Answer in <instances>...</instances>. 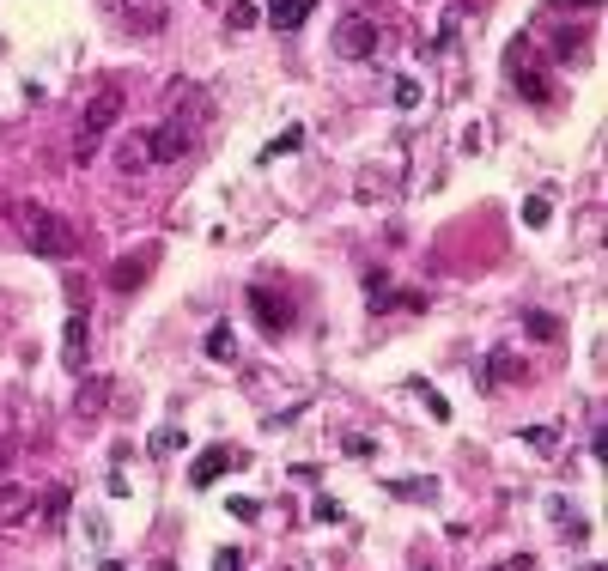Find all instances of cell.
<instances>
[{
  "label": "cell",
  "instance_id": "33",
  "mask_svg": "<svg viewBox=\"0 0 608 571\" xmlns=\"http://www.w3.org/2000/svg\"><path fill=\"white\" fill-rule=\"evenodd\" d=\"M560 7H596V0H560Z\"/></svg>",
  "mask_w": 608,
  "mask_h": 571
},
{
  "label": "cell",
  "instance_id": "7",
  "mask_svg": "<svg viewBox=\"0 0 608 571\" xmlns=\"http://www.w3.org/2000/svg\"><path fill=\"white\" fill-rule=\"evenodd\" d=\"M116 116H122V92H98V98L86 104V116H80V134H92V140H98Z\"/></svg>",
  "mask_w": 608,
  "mask_h": 571
},
{
  "label": "cell",
  "instance_id": "32",
  "mask_svg": "<svg viewBox=\"0 0 608 571\" xmlns=\"http://www.w3.org/2000/svg\"><path fill=\"white\" fill-rule=\"evenodd\" d=\"M98 571H128V565H122V559H104V565H98Z\"/></svg>",
  "mask_w": 608,
  "mask_h": 571
},
{
  "label": "cell",
  "instance_id": "6",
  "mask_svg": "<svg viewBox=\"0 0 608 571\" xmlns=\"http://www.w3.org/2000/svg\"><path fill=\"white\" fill-rule=\"evenodd\" d=\"M152 140V165H177V158L189 152V128L183 122H165L159 134H146Z\"/></svg>",
  "mask_w": 608,
  "mask_h": 571
},
{
  "label": "cell",
  "instance_id": "2",
  "mask_svg": "<svg viewBox=\"0 0 608 571\" xmlns=\"http://www.w3.org/2000/svg\"><path fill=\"white\" fill-rule=\"evenodd\" d=\"M335 55H341V61H371V55H377V25H371L365 13H347V19L335 25Z\"/></svg>",
  "mask_w": 608,
  "mask_h": 571
},
{
  "label": "cell",
  "instance_id": "12",
  "mask_svg": "<svg viewBox=\"0 0 608 571\" xmlns=\"http://www.w3.org/2000/svg\"><path fill=\"white\" fill-rule=\"evenodd\" d=\"M31 505H37V499H31V486H13V480L0 486V523H25Z\"/></svg>",
  "mask_w": 608,
  "mask_h": 571
},
{
  "label": "cell",
  "instance_id": "29",
  "mask_svg": "<svg viewBox=\"0 0 608 571\" xmlns=\"http://www.w3.org/2000/svg\"><path fill=\"white\" fill-rule=\"evenodd\" d=\"M232 517H238V523H256V517H262V505H256V499H232Z\"/></svg>",
  "mask_w": 608,
  "mask_h": 571
},
{
  "label": "cell",
  "instance_id": "5",
  "mask_svg": "<svg viewBox=\"0 0 608 571\" xmlns=\"http://www.w3.org/2000/svg\"><path fill=\"white\" fill-rule=\"evenodd\" d=\"M250 310L262 316V329H268V335H280L286 322H292V304H286L274 286H250Z\"/></svg>",
  "mask_w": 608,
  "mask_h": 571
},
{
  "label": "cell",
  "instance_id": "22",
  "mask_svg": "<svg viewBox=\"0 0 608 571\" xmlns=\"http://www.w3.org/2000/svg\"><path fill=\"white\" fill-rule=\"evenodd\" d=\"M523 438H529V450H542V456H554V444H560V438H554V426H529Z\"/></svg>",
  "mask_w": 608,
  "mask_h": 571
},
{
  "label": "cell",
  "instance_id": "8",
  "mask_svg": "<svg viewBox=\"0 0 608 571\" xmlns=\"http://www.w3.org/2000/svg\"><path fill=\"white\" fill-rule=\"evenodd\" d=\"M311 13H317V0H268V25L274 31H298Z\"/></svg>",
  "mask_w": 608,
  "mask_h": 571
},
{
  "label": "cell",
  "instance_id": "16",
  "mask_svg": "<svg viewBox=\"0 0 608 571\" xmlns=\"http://www.w3.org/2000/svg\"><path fill=\"white\" fill-rule=\"evenodd\" d=\"M146 165H152V146H146V134H134L122 146V171H146Z\"/></svg>",
  "mask_w": 608,
  "mask_h": 571
},
{
  "label": "cell",
  "instance_id": "1",
  "mask_svg": "<svg viewBox=\"0 0 608 571\" xmlns=\"http://www.w3.org/2000/svg\"><path fill=\"white\" fill-rule=\"evenodd\" d=\"M13 219H19V237H25V250H31V256H73V225H67L61 213L19 201Z\"/></svg>",
  "mask_w": 608,
  "mask_h": 571
},
{
  "label": "cell",
  "instance_id": "15",
  "mask_svg": "<svg viewBox=\"0 0 608 571\" xmlns=\"http://www.w3.org/2000/svg\"><path fill=\"white\" fill-rule=\"evenodd\" d=\"M517 371V359H511V347H499L493 359H487V389H505V377Z\"/></svg>",
  "mask_w": 608,
  "mask_h": 571
},
{
  "label": "cell",
  "instance_id": "3",
  "mask_svg": "<svg viewBox=\"0 0 608 571\" xmlns=\"http://www.w3.org/2000/svg\"><path fill=\"white\" fill-rule=\"evenodd\" d=\"M86 347H92V316L86 310H67V329H61V365L80 377L86 371Z\"/></svg>",
  "mask_w": 608,
  "mask_h": 571
},
{
  "label": "cell",
  "instance_id": "9",
  "mask_svg": "<svg viewBox=\"0 0 608 571\" xmlns=\"http://www.w3.org/2000/svg\"><path fill=\"white\" fill-rule=\"evenodd\" d=\"M201 353H207L213 365H232V359H238V335H232V322H213L207 341H201Z\"/></svg>",
  "mask_w": 608,
  "mask_h": 571
},
{
  "label": "cell",
  "instance_id": "4",
  "mask_svg": "<svg viewBox=\"0 0 608 571\" xmlns=\"http://www.w3.org/2000/svg\"><path fill=\"white\" fill-rule=\"evenodd\" d=\"M122 19H128L140 37H159V31L171 25V7H165V0H122Z\"/></svg>",
  "mask_w": 608,
  "mask_h": 571
},
{
  "label": "cell",
  "instance_id": "10",
  "mask_svg": "<svg viewBox=\"0 0 608 571\" xmlns=\"http://www.w3.org/2000/svg\"><path fill=\"white\" fill-rule=\"evenodd\" d=\"M225 468H232V450H225V444H219V450H201V456H195V468H189V480H195V486H201V493H207V486H213V480H219Z\"/></svg>",
  "mask_w": 608,
  "mask_h": 571
},
{
  "label": "cell",
  "instance_id": "30",
  "mask_svg": "<svg viewBox=\"0 0 608 571\" xmlns=\"http://www.w3.org/2000/svg\"><path fill=\"white\" fill-rule=\"evenodd\" d=\"M311 517H317V523H341V505H335V499H317Z\"/></svg>",
  "mask_w": 608,
  "mask_h": 571
},
{
  "label": "cell",
  "instance_id": "14",
  "mask_svg": "<svg viewBox=\"0 0 608 571\" xmlns=\"http://www.w3.org/2000/svg\"><path fill=\"white\" fill-rule=\"evenodd\" d=\"M548 219H554V201H548V195H529V201H523V225H529V231H542Z\"/></svg>",
  "mask_w": 608,
  "mask_h": 571
},
{
  "label": "cell",
  "instance_id": "19",
  "mask_svg": "<svg viewBox=\"0 0 608 571\" xmlns=\"http://www.w3.org/2000/svg\"><path fill=\"white\" fill-rule=\"evenodd\" d=\"M298 146H304V128L292 122V128H280V140H268V152H262V158H280V152H298Z\"/></svg>",
  "mask_w": 608,
  "mask_h": 571
},
{
  "label": "cell",
  "instance_id": "26",
  "mask_svg": "<svg viewBox=\"0 0 608 571\" xmlns=\"http://www.w3.org/2000/svg\"><path fill=\"white\" fill-rule=\"evenodd\" d=\"M420 104V86H414V79H396V110H414Z\"/></svg>",
  "mask_w": 608,
  "mask_h": 571
},
{
  "label": "cell",
  "instance_id": "21",
  "mask_svg": "<svg viewBox=\"0 0 608 571\" xmlns=\"http://www.w3.org/2000/svg\"><path fill=\"white\" fill-rule=\"evenodd\" d=\"M256 19H262V13L250 7V0H232V13H225V25H232V31H250Z\"/></svg>",
  "mask_w": 608,
  "mask_h": 571
},
{
  "label": "cell",
  "instance_id": "27",
  "mask_svg": "<svg viewBox=\"0 0 608 571\" xmlns=\"http://www.w3.org/2000/svg\"><path fill=\"white\" fill-rule=\"evenodd\" d=\"M414 395H420V401H426V407H432V414H438V420H444V414H450V401H444V395H438V389H426V383H414Z\"/></svg>",
  "mask_w": 608,
  "mask_h": 571
},
{
  "label": "cell",
  "instance_id": "20",
  "mask_svg": "<svg viewBox=\"0 0 608 571\" xmlns=\"http://www.w3.org/2000/svg\"><path fill=\"white\" fill-rule=\"evenodd\" d=\"M140 274H146V262H116V268H110V280H116L122 292H134V286H140Z\"/></svg>",
  "mask_w": 608,
  "mask_h": 571
},
{
  "label": "cell",
  "instance_id": "13",
  "mask_svg": "<svg viewBox=\"0 0 608 571\" xmlns=\"http://www.w3.org/2000/svg\"><path fill=\"white\" fill-rule=\"evenodd\" d=\"M43 523H49V529L67 523V486H49V493H43Z\"/></svg>",
  "mask_w": 608,
  "mask_h": 571
},
{
  "label": "cell",
  "instance_id": "11",
  "mask_svg": "<svg viewBox=\"0 0 608 571\" xmlns=\"http://www.w3.org/2000/svg\"><path fill=\"white\" fill-rule=\"evenodd\" d=\"M104 401H110V377H86L80 395H73V414L92 420V414H104Z\"/></svg>",
  "mask_w": 608,
  "mask_h": 571
},
{
  "label": "cell",
  "instance_id": "28",
  "mask_svg": "<svg viewBox=\"0 0 608 571\" xmlns=\"http://www.w3.org/2000/svg\"><path fill=\"white\" fill-rule=\"evenodd\" d=\"M481 146H487V122H469L463 128V152H481Z\"/></svg>",
  "mask_w": 608,
  "mask_h": 571
},
{
  "label": "cell",
  "instance_id": "24",
  "mask_svg": "<svg viewBox=\"0 0 608 571\" xmlns=\"http://www.w3.org/2000/svg\"><path fill=\"white\" fill-rule=\"evenodd\" d=\"M213 571H244V553H238V547H219V553H213Z\"/></svg>",
  "mask_w": 608,
  "mask_h": 571
},
{
  "label": "cell",
  "instance_id": "18",
  "mask_svg": "<svg viewBox=\"0 0 608 571\" xmlns=\"http://www.w3.org/2000/svg\"><path fill=\"white\" fill-rule=\"evenodd\" d=\"M390 493H396V499H432V480H414V474H402V480H390Z\"/></svg>",
  "mask_w": 608,
  "mask_h": 571
},
{
  "label": "cell",
  "instance_id": "31",
  "mask_svg": "<svg viewBox=\"0 0 608 571\" xmlns=\"http://www.w3.org/2000/svg\"><path fill=\"white\" fill-rule=\"evenodd\" d=\"M7 468H13V438L0 432V474H7Z\"/></svg>",
  "mask_w": 608,
  "mask_h": 571
},
{
  "label": "cell",
  "instance_id": "25",
  "mask_svg": "<svg viewBox=\"0 0 608 571\" xmlns=\"http://www.w3.org/2000/svg\"><path fill=\"white\" fill-rule=\"evenodd\" d=\"M523 98H529V104H548V79L529 73V79H523Z\"/></svg>",
  "mask_w": 608,
  "mask_h": 571
},
{
  "label": "cell",
  "instance_id": "17",
  "mask_svg": "<svg viewBox=\"0 0 608 571\" xmlns=\"http://www.w3.org/2000/svg\"><path fill=\"white\" fill-rule=\"evenodd\" d=\"M523 329L536 335V341H560V322H554L548 310H529V316H523Z\"/></svg>",
  "mask_w": 608,
  "mask_h": 571
},
{
  "label": "cell",
  "instance_id": "34",
  "mask_svg": "<svg viewBox=\"0 0 608 571\" xmlns=\"http://www.w3.org/2000/svg\"><path fill=\"white\" fill-rule=\"evenodd\" d=\"M0 55H7V43H0Z\"/></svg>",
  "mask_w": 608,
  "mask_h": 571
},
{
  "label": "cell",
  "instance_id": "23",
  "mask_svg": "<svg viewBox=\"0 0 608 571\" xmlns=\"http://www.w3.org/2000/svg\"><path fill=\"white\" fill-rule=\"evenodd\" d=\"M177 444H183V432H171V426L152 432V456H177Z\"/></svg>",
  "mask_w": 608,
  "mask_h": 571
}]
</instances>
